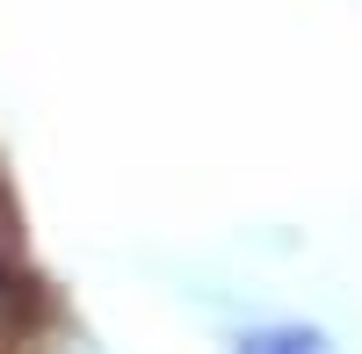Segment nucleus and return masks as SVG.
<instances>
[{"mask_svg": "<svg viewBox=\"0 0 362 354\" xmlns=\"http://www.w3.org/2000/svg\"><path fill=\"white\" fill-rule=\"evenodd\" d=\"M232 354H334V347L319 326H254L232 340Z\"/></svg>", "mask_w": 362, "mask_h": 354, "instance_id": "nucleus-1", "label": "nucleus"}]
</instances>
